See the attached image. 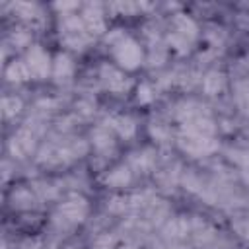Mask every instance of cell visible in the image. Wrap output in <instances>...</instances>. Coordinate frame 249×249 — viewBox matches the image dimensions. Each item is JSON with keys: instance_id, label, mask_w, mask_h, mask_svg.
<instances>
[{"instance_id": "obj_1", "label": "cell", "mask_w": 249, "mask_h": 249, "mask_svg": "<svg viewBox=\"0 0 249 249\" xmlns=\"http://www.w3.org/2000/svg\"><path fill=\"white\" fill-rule=\"evenodd\" d=\"M177 146L193 158H204L218 150V142L214 140V136H200V134H195L189 130H179Z\"/></svg>"}, {"instance_id": "obj_2", "label": "cell", "mask_w": 249, "mask_h": 249, "mask_svg": "<svg viewBox=\"0 0 249 249\" xmlns=\"http://www.w3.org/2000/svg\"><path fill=\"white\" fill-rule=\"evenodd\" d=\"M60 19V39L70 49H84V45L89 41V33L82 21V18L72 14H62Z\"/></svg>"}, {"instance_id": "obj_3", "label": "cell", "mask_w": 249, "mask_h": 249, "mask_svg": "<svg viewBox=\"0 0 249 249\" xmlns=\"http://www.w3.org/2000/svg\"><path fill=\"white\" fill-rule=\"evenodd\" d=\"M113 54H115V60L119 62V66L124 70H136L142 64V49L128 35H121L113 43Z\"/></svg>"}, {"instance_id": "obj_4", "label": "cell", "mask_w": 249, "mask_h": 249, "mask_svg": "<svg viewBox=\"0 0 249 249\" xmlns=\"http://www.w3.org/2000/svg\"><path fill=\"white\" fill-rule=\"evenodd\" d=\"M88 216V202L80 195H70L56 210V218L62 220V224H80Z\"/></svg>"}, {"instance_id": "obj_5", "label": "cell", "mask_w": 249, "mask_h": 249, "mask_svg": "<svg viewBox=\"0 0 249 249\" xmlns=\"http://www.w3.org/2000/svg\"><path fill=\"white\" fill-rule=\"evenodd\" d=\"M25 64L29 68V74L37 80L47 78L51 72V66H53L49 53L41 45H31V49L27 51V56H25Z\"/></svg>"}, {"instance_id": "obj_6", "label": "cell", "mask_w": 249, "mask_h": 249, "mask_svg": "<svg viewBox=\"0 0 249 249\" xmlns=\"http://www.w3.org/2000/svg\"><path fill=\"white\" fill-rule=\"evenodd\" d=\"M10 154L18 160H23L25 156H29L35 148V132L29 126H21L12 138H10Z\"/></svg>"}, {"instance_id": "obj_7", "label": "cell", "mask_w": 249, "mask_h": 249, "mask_svg": "<svg viewBox=\"0 0 249 249\" xmlns=\"http://www.w3.org/2000/svg\"><path fill=\"white\" fill-rule=\"evenodd\" d=\"M99 74H101V82L105 84V88L109 91H113V93H123V91H126L130 88V80L121 70H117L115 66L103 64Z\"/></svg>"}, {"instance_id": "obj_8", "label": "cell", "mask_w": 249, "mask_h": 249, "mask_svg": "<svg viewBox=\"0 0 249 249\" xmlns=\"http://www.w3.org/2000/svg\"><path fill=\"white\" fill-rule=\"evenodd\" d=\"M82 21L89 35H101L105 31V18L99 4H88L82 10Z\"/></svg>"}, {"instance_id": "obj_9", "label": "cell", "mask_w": 249, "mask_h": 249, "mask_svg": "<svg viewBox=\"0 0 249 249\" xmlns=\"http://www.w3.org/2000/svg\"><path fill=\"white\" fill-rule=\"evenodd\" d=\"M173 33L179 35V37H183L185 41L193 43L196 39V35H198V27H196V23H195L193 18H189L185 14H177L173 18Z\"/></svg>"}, {"instance_id": "obj_10", "label": "cell", "mask_w": 249, "mask_h": 249, "mask_svg": "<svg viewBox=\"0 0 249 249\" xmlns=\"http://www.w3.org/2000/svg\"><path fill=\"white\" fill-rule=\"evenodd\" d=\"M105 128H115L123 138H132L134 132H136V123L132 117L128 115H117V117H109L105 123H103Z\"/></svg>"}, {"instance_id": "obj_11", "label": "cell", "mask_w": 249, "mask_h": 249, "mask_svg": "<svg viewBox=\"0 0 249 249\" xmlns=\"http://www.w3.org/2000/svg\"><path fill=\"white\" fill-rule=\"evenodd\" d=\"M74 74V62L66 53H58L53 62V76L56 82H68Z\"/></svg>"}, {"instance_id": "obj_12", "label": "cell", "mask_w": 249, "mask_h": 249, "mask_svg": "<svg viewBox=\"0 0 249 249\" xmlns=\"http://www.w3.org/2000/svg\"><path fill=\"white\" fill-rule=\"evenodd\" d=\"M181 130H189V132H195V134H200V136H214L216 124L208 115H202V117H196V119H191V121L183 123Z\"/></svg>"}, {"instance_id": "obj_13", "label": "cell", "mask_w": 249, "mask_h": 249, "mask_svg": "<svg viewBox=\"0 0 249 249\" xmlns=\"http://www.w3.org/2000/svg\"><path fill=\"white\" fill-rule=\"evenodd\" d=\"M224 84H226V78H224V74L218 72V70H210V72H206L204 78H202V89H204V93H208V95H216L218 91H222V89H224Z\"/></svg>"}, {"instance_id": "obj_14", "label": "cell", "mask_w": 249, "mask_h": 249, "mask_svg": "<svg viewBox=\"0 0 249 249\" xmlns=\"http://www.w3.org/2000/svg\"><path fill=\"white\" fill-rule=\"evenodd\" d=\"M130 179H132L130 169H128L126 165H117L115 169H111V171L107 173V177H105V185H107V187H115V189H119V187L128 185Z\"/></svg>"}, {"instance_id": "obj_15", "label": "cell", "mask_w": 249, "mask_h": 249, "mask_svg": "<svg viewBox=\"0 0 249 249\" xmlns=\"http://www.w3.org/2000/svg\"><path fill=\"white\" fill-rule=\"evenodd\" d=\"M165 237L169 239H181L191 231V222L187 218H173L165 224Z\"/></svg>"}, {"instance_id": "obj_16", "label": "cell", "mask_w": 249, "mask_h": 249, "mask_svg": "<svg viewBox=\"0 0 249 249\" xmlns=\"http://www.w3.org/2000/svg\"><path fill=\"white\" fill-rule=\"evenodd\" d=\"M6 78L10 82H14V84L27 82L31 78V74H29V68H27L25 60H14V62H10L8 68H6Z\"/></svg>"}, {"instance_id": "obj_17", "label": "cell", "mask_w": 249, "mask_h": 249, "mask_svg": "<svg viewBox=\"0 0 249 249\" xmlns=\"http://www.w3.org/2000/svg\"><path fill=\"white\" fill-rule=\"evenodd\" d=\"M91 140H93V146H95L99 152H109V150H113V146H115L113 136H111V130L105 128L103 124L97 126V128H93Z\"/></svg>"}, {"instance_id": "obj_18", "label": "cell", "mask_w": 249, "mask_h": 249, "mask_svg": "<svg viewBox=\"0 0 249 249\" xmlns=\"http://www.w3.org/2000/svg\"><path fill=\"white\" fill-rule=\"evenodd\" d=\"M154 163H156V156H154V150H150V148H146V150H142V152H134V154L130 156V165H132L134 169L148 171V169L154 167Z\"/></svg>"}, {"instance_id": "obj_19", "label": "cell", "mask_w": 249, "mask_h": 249, "mask_svg": "<svg viewBox=\"0 0 249 249\" xmlns=\"http://www.w3.org/2000/svg\"><path fill=\"white\" fill-rule=\"evenodd\" d=\"M12 10L19 18H23V19H31V21L41 19V8L37 4H31V2H16V4H12Z\"/></svg>"}, {"instance_id": "obj_20", "label": "cell", "mask_w": 249, "mask_h": 249, "mask_svg": "<svg viewBox=\"0 0 249 249\" xmlns=\"http://www.w3.org/2000/svg\"><path fill=\"white\" fill-rule=\"evenodd\" d=\"M191 231H193L196 243H208L210 239H214V230H212L206 222L193 220V222H191Z\"/></svg>"}, {"instance_id": "obj_21", "label": "cell", "mask_w": 249, "mask_h": 249, "mask_svg": "<svg viewBox=\"0 0 249 249\" xmlns=\"http://www.w3.org/2000/svg\"><path fill=\"white\" fill-rule=\"evenodd\" d=\"M21 109H23V103H21L19 97H16V95H6V97L2 99V115H4L6 119H12V117L19 115Z\"/></svg>"}, {"instance_id": "obj_22", "label": "cell", "mask_w": 249, "mask_h": 249, "mask_svg": "<svg viewBox=\"0 0 249 249\" xmlns=\"http://www.w3.org/2000/svg\"><path fill=\"white\" fill-rule=\"evenodd\" d=\"M235 97H237L239 109H241L245 115H249V80L239 82V84L235 86Z\"/></svg>"}, {"instance_id": "obj_23", "label": "cell", "mask_w": 249, "mask_h": 249, "mask_svg": "<svg viewBox=\"0 0 249 249\" xmlns=\"http://www.w3.org/2000/svg\"><path fill=\"white\" fill-rule=\"evenodd\" d=\"M167 43H169V47H171L177 54H187V53H189V49H191V43H189V41H185L183 37L175 35L173 31L167 35Z\"/></svg>"}, {"instance_id": "obj_24", "label": "cell", "mask_w": 249, "mask_h": 249, "mask_svg": "<svg viewBox=\"0 0 249 249\" xmlns=\"http://www.w3.org/2000/svg\"><path fill=\"white\" fill-rule=\"evenodd\" d=\"M107 208H109V212H113V214H124V212L130 208V202H128V198H124V196H113V198L109 200Z\"/></svg>"}, {"instance_id": "obj_25", "label": "cell", "mask_w": 249, "mask_h": 249, "mask_svg": "<svg viewBox=\"0 0 249 249\" xmlns=\"http://www.w3.org/2000/svg\"><path fill=\"white\" fill-rule=\"evenodd\" d=\"M93 249H117V239L111 233H103L95 239Z\"/></svg>"}, {"instance_id": "obj_26", "label": "cell", "mask_w": 249, "mask_h": 249, "mask_svg": "<svg viewBox=\"0 0 249 249\" xmlns=\"http://www.w3.org/2000/svg\"><path fill=\"white\" fill-rule=\"evenodd\" d=\"M12 200H14V206H19V208H27V206H31V195H29L25 189L16 191L14 196H12Z\"/></svg>"}, {"instance_id": "obj_27", "label": "cell", "mask_w": 249, "mask_h": 249, "mask_svg": "<svg viewBox=\"0 0 249 249\" xmlns=\"http://www.w3.org/2000/svg\"><path fill=\"white\" fill-rule=\"evenodd\" d=\"M136 99L140 101V103H150L152 99H154V89H152V86L150 84H140L138 86V91H136Z\"/></svg>"}, {"instance_id": "obj_28", "label": "cell", "mask_w": 249, "mask_h": 249, "mask_svg": "<svg viewBox=\"0 0 249 249\" xmlns=\"http://www.w3.org/2000/svg\"><path fill=\"white\" fill-rule=\"evenodd\" d=\"M29 41H31V37H29V33H27L25 29H16V31L12 33V43H14L16 47H25Z\"/></svg>"}, {"instance_id": "obj_29", "label": "cell", "mask_w": 249, "mask_h": 249, "mask_svg": "<svg viewBox=\"0 0 249 249\" xmlns=\"http://www.w3.org/2000/svg\"><path fill=\"white\" fill-rule=\"evenodd\" d=\"M76 109H78V113H80L82 117H89V115H93V111H95V103L89 101V99H80V101L76 103Z\"/></svg>"}, {"instance_id": "obj_30", "label": "cell", "mask_w": 249, "mask_h": 249, "mask_svg": "<svg viewBox=\"0 0 249 249\" xmlns=\"http://www.w3.org/2000/svg\"><path fill=\"white\" fill-rule=\"evenodd\" d=\"M150 134H152L156 140H160V142H163V140L169 138V130H167L163 124H152V126H150Z\"/></svg>"}, {"instance_id": "obj_31", "label": "cell", "mask_w": 249, "mask_h": 249, "mask_svg": "<svg viewBox=\"0 0 249 249\" xmlns=\"http://www.w3.org/2000/svg\"><path fill=\"white\" fill-rule=\"evenodd\" d=\"M235 230H237V233H239L241 237L249 239V218L243 220V222H235Z\"/></svg>"}, {"instance_id": "obj_32", "label": "cell", "mask_w": 249, "mask_h": 249, "mask_svg": "<svg viewBox=\"0 0 249 249\" xmlns=\"http://www.w3.org/2000/svg\"><path fill=\"white\" fill-rule=\"evenodd\" d=\"M54 8L66 12V10H74V8H78V4H76V2H56Z\"/></svg>"}]
</instances>
